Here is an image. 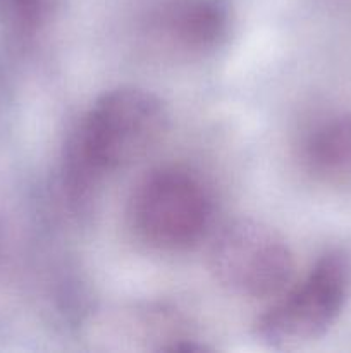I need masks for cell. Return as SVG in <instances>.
I'll list each match as a JSON object with an SVG mask.
<instances>
[{"mask_svg":"<svg viewBox=\"0 0 351 353\" xmlns=\"http://www.w3.org/2000/svg\"><path fill=\"white\" fill-rule=\"evenodd\" d=\"M167 126V107L155 93L138 86L109 90L67 134L58 172L76 188L100 190L107 174L157 147Z\"/></svg>","mask_w":351,"mask_h":353,"instance_id":"obj_1","label":"cell"},{"mask_svg":"<svg viewBox=\"0 0 351 353\" xmlns=\"http://www.w3.org/2000/svg\"><path fill=\"white\" fill-rule=\"evenodd\" d=\"M213 219V195L205 179L184 165H162L138 181L127 202L134 236L157 252L195 247Z\"/></svg>","mask_w":351,"mask_h":353,"instance_id":"obj_2","label":"cell"},{"mask_svg":"<svg viewBox=\"0 0 351 353\" xmlns=\"http://www.w3.org/2000/svg\"><path fill=\"white\" fill-rule=\"evenodd\" d=\"M351 295V257L334 248L317 259L305 278L288 286L257 321V336L270 347H295L322 338Z\"/></svg>","mask_w":351,"mask_h":353,"instance_id":"obj_3","label":"cell"},{"mask_svg":"<svg viewBox=\"0 0 351 353\" xmlns=\"http://www.w3.org/2000/svg\"><path fill=\"white\" fill-rule=\"evenodd\" d=\"M210 271L227 292L244 299H274L292 281L295 255L281 233L265 223H227L210 245Z\"/></svg>","mask_w":351,"mask_h":353,"instance_id":"obj_4","label":"cell"},{"mask_svg":"<svg viewBox=\"0 0 351 353\" xmlns=\"http://www.w3.org/2000/svg\"><path fill=\"white\" fill-rule=\"evenodd\" d=\"M96 340L109 350L200 352L191 327L178 310L164 303H141L120 309L100 321Z\"/></svg>","mask_w":351,"mask_h":353,"instance_id":"obj_5","label":"cell"},{"mask_svg":"<svg viewBox=\"0 0 351 353\" xmlns=\"http://www.w3.org/2000/svg\"><path fill=\"white\" fill-rule=\"evenodd\" d=\"M231 30L226 0H167L148 19L158 47L179 55H203L224 43Z\"/></svg>","mask_w":351,"mask_h":353,"instance_id":"obj_6","label":"cell"},{"mask_svg":"<svg viewBox=\"0 0 351 353\" xmlns=\"http://www.w3.org/2000/svg\"><path fill=\"white\" fill-rule=\"evenodd\" d=\"M301 161L319 181L351 185V114H329L317 121L303 137Z\"/></svg>","mask_w":351,"mask_h":353,"instance_id":"obj_7","label":"cell"},{"mask_svg":"<svg viewBox=\"0 0 351 353\" xmlns=\"http://www.w3.org/2000/svg\"><path fill=\"white\" fill-rule=\"evenodd\" d=\"M55 0H0V30L17 41H30L43 30Z\"/></svg>","mask_w":351,"mask_h":353,"instance_id":"obj_8","label":"cell"}]
</instances>
